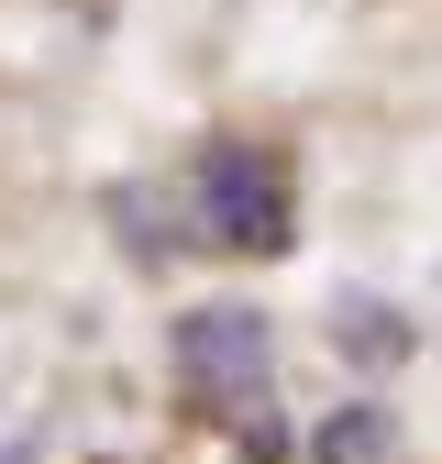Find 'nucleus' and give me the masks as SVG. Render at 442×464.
Segmentation results:
<instances>
[{"mask_svg": "<svg viewBox=\"0 0 442 464\" xmlns=\"http://www.w3.org/2000/svg\"><path fill=\"white\" fill-rule=\"evenodd\" d=\"M199 221L233 255H276V244H288V178H276V155L265 144H210V166H199Z\"/></svg>", "mask_w": 442, "mask_h": 464, "instance_id": "obj_1", "label": "nucleus"}, {"mask_svg": "<svg viewBox=\"0 0 442 464\" xmlns=\"http://www.w3.org/2000/svg\"><path fill=\"white\" fill-rule=\"evenodd\" d=\"M178 376L199 398H265V321L255 310H199V321H178Z\"/></svg>", "mask_w": 442, "mask_h": 464, "instance_id": "obj_2", "label": "nucleus"}, {"mask_svg": "<svg viewBox=\"0 0 442 464\" xmlns=\"http://www.w3.org/2000/svg\"><path fill=\"white\" fill-rule=\"evenodd\" d=\"M310 464H387V410H332L310 431Z\"/></svg>", "mask_w": 442, "mask_h": 464, "instance_id": "obj_3", "label": "nucleus"}, {"mask_svg": "<svg viewBox=\"0 0 442 464\" xmlns=\"http://www.w3.org/2000/svg\"><path fill=\"white\" fill-rule=\"evenodd\" d=\"M399 343H409V332H399V310H365V299L343 310V354H399Z\"/></svg>", "mask_w": 442, "mask_h": 464, "instance_id": "obj_4", "label": "nucleus"}]
</instances>
